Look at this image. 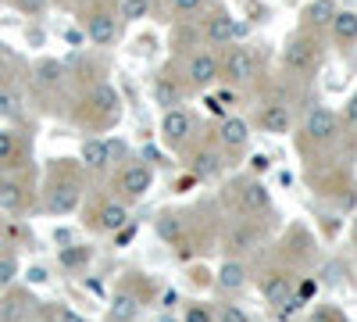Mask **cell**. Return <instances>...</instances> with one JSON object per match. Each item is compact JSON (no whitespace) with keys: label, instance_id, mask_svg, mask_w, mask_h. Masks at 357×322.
Here are the masks:
<instances>
[{"label":"cell","instance_id":"cell-14","mask_svg":"<svg viewBox=\"0 0 357 322\" xmlns=\"http://www.w3.org/2000/svg\"><path fill=\"white\" fill-rule=\"evenodd\" d=\"M257 244H261V229H257V219H243V222L229 226V233H225V258H240V254H250Z\"/></svg>","mask_w":357,"mask_h":322},{"label":"cell","instance_id":"cell-4","mask_svg":"<svg viewBox=\"0 0 357 322\" xmlns=\"http://www.w3.org/2000/svg\"><path fill=\"white\" fill-rule=\"evenodd\" d=\"M282 68L293 72V75H301V79H311L318 72V43L307 36V29L286 40V47H282Z\"/></svg>","mask_w":357,"mask_h":322},{"label":"cell","instance_id":"cell-35","mask_svg":"<svg viewBox=\"0 0 357 322\" xmlns=\"http://www.w3.org/2000/svg\"><path fill=\"white\" fill-rule=\"evenodd\" d=\"M15 276H18V261L11 254H0V290H11Z\"/></svg>","mask_w":357,"mask_h":322},{"label":"cell","instance_id":"cell-48","mask_svg":"<svg viewBox=\"0 0 357 322\" xmlns=\"http://www.w3.org/2000/svg\"><path fill=\"white\" fill-rule=\"evenodd\" d=\"M161 322H175V319H168V315H161Z\"/></svg>","mask_w":357,"mask_h":322},{"label":"cell","instance_id":"cell-36","mask_svg":"<svg viewBox=\"0 0 357 322\" xmlns=\"http://www.w3.org/2000/svg\"><path fill=\"white\" fill-rule=\"evenodd\" d=\"M183 322H215V308L193 301V305H186V319Z\"/></svg>","mask_w":357,"mask_h":322},{"label":"cell","instance_id":"cell-13","mask_svg":"<svg viewBox=\"0 0 357 322\" xmlns=\"http://www.w3.org/2000/svg\"><path fill=\"white\" fill-rule=\"evenodd\" d=\"M139 308H143V294L136 286H129V279H126V283L114 286V298H111V308H107V322H136Z\"/></svg>","mask_w":357,"mask_h":322},{"label":"cell","instance_id":"cell-3","mask_svg":"<svg viewBox=\"0 0 357 322\" xmlns=\"http://www.w3.org/2000/svg\"><path fill=\"white\" fill-rule=\"evenodd\" d=\"M154 186V165L151 161H126L122 172L114 175V197L122 204H136Z\"/></svg>","mask_w":357,"mask_h":322},{"label":"cell","instance_id":"cell-42","mask_svg":"<svg viewBox=\"0 0 357 322\" xmlns=\"http://www.w3.org/2000/svg\"><path fill=\"white\" fill-rule=\"evenodd\" d=\"M204 104H207V111H211V115H218V119H225V115H229V111H225V108H222V104H218L215 97H207Z\"/></svg>","mask_w":357,"mask_h":322},{"label":"cell","instance_id":"cell-37","mask_svg":"<svg viewBox=\"0 0 357 322\" xmlns=\"http://www.w3.org/2000/svg\"><path fill=\"white\" fill-rule=\"evenodd\" d=\"M11 4H15L22 15L36 18V15H43V11H47V4H50V0H11Z\"/></svg>","mask_w":357,"mask_h":322},{"label":"cell","instance_id":"cell-41","mask_svg":"<svg viewBox=\"0 0 357 322\" xmlns=\"http://www.w3.org/2000/svg\"><path fill=\"white\" fill-rule=\"evenodd\" d=\"M132 237H136V226H129V222H126L122 229H118V233H114V240H118V244H129Z\"/></svg>","mask_w":357,"mask_h":322},{"label":"cell","instance_id":"cell-21","mask_svg":"<svg viewBox=\"0 0 357 322\" xmlns=\"http://www.w3.org/2000/svg\"><path fill=\"white\" fill-rule=\"evenodd\" d=\"M65 75H68V68L61 61H54V57H43V61L33 65V82H36L40 94H54L57 86L65 82Z\"/></svg>","mask_w":357,"mask_h":322},{"label":"cell","instance_id":"cell-31","mask_svg":"<svg viewBox=\"0 0 357 322\" xmlns=\"http://www.w3.org/2000/svg\"><path fill=\"white\" fill-rule=\"evenodd\" d=\"M318 290H321V283H318L314 276H296V286H293V301L307 305L311 298H318Z\"/></svg>","mask_w":357,"mask_h":322},{"label":"cell","instance_id":"cell-5","mask_svg":"<svg viewBox=\"0 0 357 322\" xmlns=\"http://www.w3.org/2000/svg\"><path fill=\"white\" fill-rule=\"evenodd\" d=\"M197 136V122L186 108H168L161 119V143L168 151H190V143Z\"/></svg>","mask_w":357,"mask_h":322},{"label":"cell","instance_id":"cell-27","mask_svg":"<svg viewBox=\"0 0 357 322\" xmlns=\"http://www.w3.org/2000/svg\"><path fill=\"white\" fill-rule=\"evenodd\" d=\"M25 158V143L15 129H0V168H18Z\"/></svg>","mask_w":357,"mask_h":322},{"label":"cell","instance_id":"cell-9","mask_svg":"<svg viewBox=\"0 0 357 322\" xmlns=\"http://www.w3.org/2000/svg\"><path fill=\"white\" fill-rule=\"evenodd\" d=\"M82 29H86V40L93 43V47H114V43H118V33H122L111 8L86 11V15H82Z\"/></svg>","mask_w":357,"mask_h":322},{"label":"cell","instance_id":"cell-1","mask_svg":"<svg viewBox=\"0 0 357 322\" xmlns=\"http://www.w3.org/2000/svg\"><path fill=\"white\" fill-rule=\"evenodd\" d=\"M82 204V172L72 158H57L43 183V208L50 215H72Z\"/></svg>","mask_w":357,"mask_h":322},{"label":"cell","instance_id":"cell-6","mask_svg":"<svg viewBox=\"0 0 357 322\" xmlns=\"http://www.w3.org/2000/svg\"><path fill=\"white\" fill-rule=\"evenodd\" d=\"M343 133V122L340 115L333 108H311L307 119H304V140L314 143V147H329V143H336Z\"/></svg>","mask_w":357,"mask_h":322},{"label":"cell","instance_id":"cell-38","mask_svg":"<svg viewBox=\"0 0 357 322\" xmlns=\"http://www.w3.org/2000/svg\"><path fill=\"white\" fill-rule=\"evenodd\" d=\"M204 4H207V0H172V11H175L178 18H190V15H197Z\"/></svg>","mask_w":357,"mask_h":322},{"label":"cell","instance_id":"cell-17","mask_svg":"<svg viewBox=\"0 0 357 322\" xmlns=\"http://www.w3.org/2000/svg\"><path fill=\"white\" fill-rule=\"evenodd\" d=\"M215 140L222 143V151H225V154L243 151L247 143H250V122H247V119H240V115H225Z\"/></svg>","mask_w":357,"mask_h":322},{"label":"cell","instance_id":"cell-25","mask_svg":"<svg viewBox=\"0 0 357 322\" xmlns=\"http://www.w3.org/2000/svg\"><path fill=\"white\" fill-rule=\"evenodd\" d=\"M333 18H336V0H311L304 8V29H314V33L329 29Z\"/></svg>","mask_w":357,"mask_h":322},{"label":"cell","instance_id":"cell-26","mask_svg":"<svg viewBox=\"0 0 357 322\" xmlns=\"http://www.w3.org/2000/svg\"><path fill=\"white\" fill-rule=\"evenodd\" d=\"M25 111V94L15 82H0V119L4 122H18Z\"/></svg>","mask_w":357,"mask_h":322},{"label":"cell","instance_id":"cell-8","mask_svg":"<svg viewBox=\"0 0 357 322\" xmlns=\"http://www.w3.org/2000/svg\"><path fill=\"white\" fill-rule=\"evenodd\" d=\"M225 161H229V154L222 151V143L207 140L190 154V175L197 183H211V180H218V175L225 172Z\"/></svg>","mask_w":357,"mask_h":322},{"label":"cell","instance_id":"cell-22","mask_svg":"<svg viewBox=\"0 0 357 322\" xmlns=\"http://www.w3.org/2000/svg\"><path fill=\"white\" fill-rule=\"evenodd\" d=\"M79 158H82V168H86V172H107V168H111L107 140H100V136H86V140H82V147H79Z\"/></svg>","mask_w":357,"mask_h":322},{"label":"cell","instance_id":"cell-32","mask_svg":"<svg viewBox=\"0 0 357 322\" xmlns=\"http://www.w3.org/2000/svg\"><path fill=\"white\" fill-rule=\"evenodd\" d=\"M307 322H347V315L336 305H314V312L307 315Z\"/></svg>","mask_w":357,"mask_h":322},{"label":"cell","instance_id":"cell-11","mask_svg":"<svg viewBox=\"0 0 357 322\" xmlns=\"http://www.w3.org/2000/svg\"><path fill=\"white\" fill-rule=\"evenodd\" d=\"M89 229H97V233H118L126 222H129V204H122L118 197H107L100 200L93 212H89Z\"/></svg>","mask_w":357,"mask_h":322},{"label":"cell","instance_id":"cell-30","mask_svg":"<svg viewBox=\"0 0 357 322\" xmlns=\"http://www.w3.org/2000/svg\"><path fill=\"white\" fill-rule=\"evenodd\" d=\"M57 261H61L65 269H86V261H89V247H82V244H68V247H61Z\"/></svg>","mask_w":357,"mask_h":322},{"label":"cell","instance_id":"cell-24","mask_svg":"<svg viewBox=\"0 0 357 322\" xmlns=\"http://www.w3.org/2000/svg\"><path fill=\"white\" fill-rule=\"evenodd\" d=\"M33 298L25 294V290H11V294L0 301V322H25L29 312H33Z\"/></svg>","mask_w":357,"mask_h":322},{"label":"cell","instance_id":"cell-7","mask_svg":"<svg viewBox=\"0 0 357 322\" xmlns=\"http://www.w3.org/2000/svg\"><path fill=\"white\" fill-rule=\"evenodd\" d=\"M257 75V57L250 47H225V57L218 61V79L232 86H247Z\"/></svg>","mask_w":357,"mask_h":322},{"label":"cell","instance_id":"cell-10","mask_svg":"<svg viewBox=\"0 0 357 322\" xmlns=\"http://www.w3.org/2000/svg\"><path fill=\"white\" fill-rule=\"evenodd\" d=\"M293 286H296L293 269L272 265V269H264V276H261V298L272 308H282L286 301H293Z\"/></svg>","mask_w":357,"mask_h":322},{"label":"cell","instance_id":"cell-20","mask_svg":"<svg viewBox=\"0 0 357 322\" xmlns=\"http://www.w3.org/2000/svg\"><path fill=\"white\" fill-rule=\"evenodd\" d=\"M232 36H236V22H232V15L215 11L211 18L204 22V43H207V47H232Z\"/></svg>","mask_w":357,"mask_h":322},{"label":"cell","instance_id":"cell-40","mask_svg":"<svg viewBox=\"0 0 357 322\" xmlns=\"http://www.w3.org/2000/svg\"><path fill=\"white\" fill-rule=\"evenodd\" d=\"M343 122L350 126V129H357V94L347 101V108H343Z\"/></svg>","mask_w":357,"mask_h":322},{"label":"cell","instance_id":"cell-46","mask_svg":"<svg viewBox=\"0 0 357 322\" xmlns=\"http://www.w3.org/2000/svg\"><path fill=\"white\" fill-rule=\"evenodd\" d=\"M190 279H193V283H207V272H204V269H193Z\"/></svg>","mask_w":357,"mask_h":322},{"label":"cell","instance_id":"cell-33","mask_svg":"<svg viewBox=\"0 0 357 322\" xmlns=\"http://www.w3.org/2000/svg\"><path fill=\"white\" fill-rule=\"evenodd\" d=\"M215 322H250V315H247L240 305H229V301H225V305L215 308Z\"/></svg>","mask_w":357,"mask_h":322},{"label":"cell","instance_id":"cell-43","mask_svg":"<svg viewBox=\"0 0 357 322\" xmlns=\"http://www.w3.org/2000/svg\"><path fill=\"white\" fill-rule=\"evenodd\" d=\"M215 101L229 111V104H236V94H232V90H218V97H215Z\"/></svg>","mask_w":357,"mask_h":322},{"label":"cell","instance_id":"cell-29","mask_svg":"<svg viewBox=\"0 0 357 322\" xmlns=\"http://www.w3.org/2000/svg\"><path fill=\"white\" fill-rule=\"evenodd\" d=\"M158 237L168 244H183V215H161L158 219Z\"/></svg>","mask_w":357,"mask_h":322},{"label":"cell","instance_id":"cell-12","mask_svg":"<svg viewBox=\"0 0 357 322\" xmlns=\"http://www.w3.org/2000/svg\"><path fill=\"white\" fill-rule=\"evenodd\" d=\"M236 200H240V212L250 215V219L272 212V193H268V186L261 180H243L236 186Z\"/></svg>","mask_w":357,"mask_h":322},{"label":"cell","instance_id":"cell-39","mask_svg":"<svg viewBox=\"0 0 357 322\" xmlns=\"http://www.w3.org/2000/svg\"><path fill=\"white\" fill-rule=\"evenodd\" d=\"M47 319H50V322H86V319H82L79 312H72L68 305H57V308H50V312H47Z\"/></svg>","mask_w":357,"mask_h":322},{"label":"cell","instance_id":"cell-47","mask_svg":"<svg viewBox=\"0 0 357 322\" xmlns=\"http://www.w3.org/2000/svg\"><path fill=\"white\" fill-rule=\"evenodd\" d=\"M354 240H357V215H354Z\"/></svg>","mask_w":357,"mask_h":322},{"label":"cell","instance_id":"cell-45","mask_svg":"<svg viewBox=\"0 0 357 322\" xmlns=\"http://www.w3.org/2000/svg\"><path fill=\"white\" fill-rule=\"evenodd\" d=\"M29 279H33V283H47V272L43 269H33V272H29Z\"/></svg>","mask_w":357,"mask_h":322},{"label":"cell","instance_id":"cell-18","mask_svg":"<svg viewBox=\"0 0 357 322\" xmlns=\"http://www.w3.org/2000/svg\"><path fill=\"white\" fill-rule=\"evenodd\" d=\"M186 94H190V82H183V79L172 75V72H161V75L154 79V101H158L165 111H168V108H178Z\"/></svg>","mask_w":357,"mask_h":322},{"label":"cell","instance_id":"cell-15","mask_svg":"<svg viewBox=\"0 0 357 322\" xmlns=\"http://www.w3.org/2000/svg\"><path fill=\"white\" fill-rule=\"evenodd\" d=\"M218 79V54L215 50H193L186 57V82L204 90V86H211Z\"/></svg>","mask_w":357,"mask_h":322},{"label":"cell","instance_id":"cell-28","mask_svg":"<svg viewBox=\"0 0 357 322\" xmlns=\"http://www.w3.org/2000/svg\"><path fill=\"white\" fill-rule=\"evenodd\" d=\"M329 29H333V36H336L340 47L357 43V15H354V11H336V18H333Z\"/></svg>","mask_w":357,"mask_h":322},{"label":"cell","instance_id":"cell-19","mask_svg":"<svg viewBox=\"0 0 357 322\" xmlns=\"http://www.w3.org/2000/svg\"><path fill=\"white\" fill-rule=\"evenodd\" d=\"M25 208H29V186H25V180H15V175L0 180V212L22 215Z\"/></svg>","mask_w":357,"mask_h":322},{"label":"cell","instance_id":"cell-2","mask_svg":"<svg viewBox=\"0 0 357 322\" xmlns=\"http://www.w3.org/2000/svg\"><path fill=\"white\" fill-rule=\"evenodd\" d=\"M79 104L82 108L75 111V122L86 126V129H111V126L122 122V94L104 79L97 86H89V94Z\"/></svg>","mask_w":357,"mask_h":322},{"label":"cell","instance_id":"cell-34","mask_svg":"<svg viewBox=\"0 0 357 322\" xmlns=\"http://www.w3.org/2000/svg\"><path fill=\"white\" fill-rule=\"evenodd\" d=\"M146 15H151V0H126L122 4V18L126 22H139Z\"/></svg>","mask_w":357,"mask_h":322},{"label":"cell","instance_id":"cell-44","mask_svg":"<svg viewBox=\"0 0 357 322\" xmlns=\"http://www.w3.org/2000/svg\"><path fill=\"white\" fill-rule=\"evenodd\" d=\"M250 168H254L257 175H261V172H268V158H264V154H254V158H250Z\"/></svg>","mask_w":357,"mask_h":322},{"label":"cell","instance_id":"cell-23","mask_svg":"<svg viewBox=\"0 0 357 322\" xmlns=\"http://www.w3.org/2000/svg\"><path fill=\"white\" fill-rule=\"evenodd\" d=\"M218 290H225V294H240V290L250 283V272L240 258H225V265L218 269Z\"/></svg>","mask_w":357,"mask_h":322},{"label":"cell","instance_id":"cell-16","mask_svg":"<svg viewBox=\"0 0 357 322\" xmlns=\"http://www.w3.org/2000/svg\"><path fill=\"white\" fill-rule=\"evenodd\" d=\"M254 119H257V129L261 133H272V136H286L293 129V115H289L286 101H264L257 108Z\"/></svg>","mask_w":357,"mask_h":322}]
</instances>
